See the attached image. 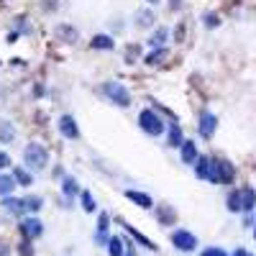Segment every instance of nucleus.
I'll use <instances>...</instances> for the list:
<instances>
[{
  "label": "nucleus",
  "mask_w": 256,
  "mask_h": 256,
  "mask_svg": "<svg viewBox=\"0 0 256 256\" xmlns=\"http://www.w3.org/2000/svg\"><path fill=\"white\" fill-rule=\"evenodd\" d=\"M100 95H103L105 100H110L113 105H118V108H128L131 105V93H128V87L120 85V82H113V80L103 82L100 85Z\"/></svg>",
  "instance_id": "obj_1"
},
{
  "label": "nucleus",
  "mask_w": 256,
  "mask_h": 256,
  "mask_svg": "<svg viewBox=\"0 0 256 256\" xmlns=\"http://www.w3.org/2000/svg\"><path fill=\"white\" fill-rule=\"evenodd\" d=\"M23 162L31 166L33 172L47 169V166H49V151H47V146H41L39 141L26 143V149H23Z\"/></svg>",
  "instance_id": "obj_2"
},
{
  "label": "nucleus",
  "mask_w": 256,
  "mask_h": 256,
  "mask_svg": "<svg viewBox=\"0 0 256 256\" xmlns=\"http://www.w3.org/2000/svg\"><path fill=\"white\" fill-rule=\"evenodd\" d=\"M236 172H233V164L226 162V159H210V182L215 185H231Z\"/></svg>",
  "instance_id": "obj_3"
},
{
  "label": "nucleus",
  "mask_w": 256,
  "mask_h": 256,
  "mask_svg": "<svg viewBox=\"0 0 256 256\" xmlns=\"http://www.w3.org/2000/svg\"><path fill=\"white\" fill-rule=\"evenodd\" d=\"M139 126L143 128V133H149V136H162L164 133V120L149 108H143L139 113Z\"/></svg>",
  "instance_id": "obj_4"
},
{
  "label": "nucleus",
  "mask_w": 256,
  "mask_h": 256,
  "mask_svg": "<svg viewBox=\"0 0 256 256\" xmlns=\"http://www.w3.org/2000/svg\"><path fill=\"white\" fill-rule=\"evenodd\" d=\"M21 233H23V241H39L44 236V223L36 215H26L21 218Z\"/></svg>",
  "instance_id": "obj_5"
},
{
  "label": "nucleus",
  "mask_w": 256,
  "mask_h": 256,
  "mask_svg": "<svg viewBox=\"0 0 256 256\" xmlns=\"http://www.w3.org/2000/svg\"><path fill=\"white\" fill-rule=\"evenodd\" d=\"M169 238H172V243H174V249H180V251H195V249H197V238H195V233L185 231V228L174 231Z\"/></svg>",
  "instance_id": "obj_6"
},
{
  "label": "nucleus",
  "mask_w": 256,
  "mask_h": 256,
  "mask_svg": "<svg viewBox=\"0 0 256 256\" xmlns=\"http://www.w3.org/2000/svg\"><path fill=\"white\" fill-rule=\"evenodd\" d=\"M57 126H59V133H62L64 139H70V141H77V139H80V126H77L74 116L62 113L59 120H57Z\"/></svg>",
  "instance_id": "obj_7"
},
{
  "label": "nucleus",
  "mask_w": 256,
  "mask_h": 256,
  "mask_svg": "<svg viewBox=\"0 0 256 256\" xmlns=\"http://www.w3.org/2000/svg\"><path fill=\"white\" fill-rule=\"evenodd\" d=\"M0 205H3L10 215H16V218H21V215H28V208H26V197H13V195H8V197H3L0 200Z\"/></svg>",
  "instance_id": "obj_8"
},
{
  "label": "nucleus",
  "mask_w": 256,
  "mask_h": 256,
  "mask_svg": "<svg viewBox=\"0 0 256 256\" xmlns=\"http://www.w3.org/2000/svg\"><path fill=\"white\" fill-rule=\"evenodd\" d=\"M215 128H218V118H215V113H210V110H205V113L200 116V123H197L200 136H203V139H210V136L215 133Z\"/></svg>",
  "instance_id": "obj_9"
},
{
  "label": "nucleus",
  "mask_w": 256,
  "mask_h": 256,
  "mask_svg": "<svg viewBox=\"0 0 256 256\" xmlns=\"http://www.w3.org/2000/svg\"><path fill=\"white\" fill-rule=\"evenodd\" d=\"M197 146H195V141H190V139H185V143L180 146V159L185 162V164H195L197 162Z\"/></svg>",
  "instance_id": "obj_10"
},
{
  "label": "nucleus",
  "mask_w": 256,
  "mask_h": 256,
  "mask_svg": "<svg viewBox=\"0 0 256 256\" xmlns=\"http://www.w3.org/2000/svg\"><path fill=\"white\" fill-rule=\"evenodd\" d=\"M113 47H116V41L110 39L108 33H97V36H93V41H90L93 51H113Z\"/></svg>",
  "instance_id": "obj_11"
},
{
  "label": "nucleus",
  "mask_w": 256,
  "mask_h": 256,
  "mask_svg": "<svg viewBox=\"0 0 256 256\" xmlns=\"http://www.w3.org/2000/svg\"><path fill=\"white\" fill-rule=\"evenodd\" d=\"M131 203H136L139 208H143V210H149L151 205H154V200H151V195H146V192H141V190H126L123 192Z\"/></svg>",
  "instance_id": "obj_12"
},
{
  "label": "nucleus",
  "mask_w": 256,
  "mask_h": 256,
  "mask_svg": "<svg viewBox=\"0 0 256 256\" xmlns=\"http://www.w3.org/2000/svg\"><path fill=\"white\" fill-rule=\"evenodd\" d=\"M10 141H16V126L10 120L0 118V143H10Z\"/></svg>",
  "instance_id": "obj_13"
},
{
  "label": "nucleus",
  "mask_w": 256,
  "mask_h": 256,
  "mask_svg": "<svg viewBox=\"0 0 256 256\" xmlns=\"http://www.w3.org/2000/svg\"><path fill=\"white\" fill-rule=\"evenodd\" d=\"M166 143H169V146H182L185 143V133L177 123H172L169 128H166Z\"/></svg>",
  "instance_id": "obj_14"
},
{
  "label": "nucleus",
  "mask_w": 256,
  "mask_h": 256,
  "mask_svg": "<svg viewBox=\"0 0 256 256\" xmlns=\"http://www.w3.org/2000/svg\"><path fill=\"white\" fill-rule=\"evenodd\" d=\"M62 195L67 197V200H72V197H77L80 195V187H77V182H74V177H62Z\"/></svg>",
  "instance_id": "obj_15"
},
{
  "label": "nucleus",
  "mask_w": 256,
  "mask_h": 256,
  "mask_svg": "<svg viewBox=\"0 0 256 256\" xmlns=\"http://www.w3.org/2000/svg\"><path fill=\"white\" fill-rule=\"evenodd\" d=\"M57 36H59L62 41H67V44H74L77 39H80V33H77V28H74V26L62 23V26H57Z\"/></svg>",
  "instance_id": "obj_16"
},
{
  "label": "nucleus",
  "mask_w": 256,
  "mask_h": 256,
  "mask_svg": "<svg viewBox=\"0 0 256 256\" xmlns=\"http://www.w3.org/2000/svg\"><path fill=\"white\" fill-rule=\"evenodd\" d=\"M256 205V192H254V187H243L241 190V208H243V213H251Z\"/></svg>",
  "instance_id": "obj_17"
},
{
  "label": "nucleus",
  "mask_w": 256,
  "mask_h": 256,
  "mask_svg": "<svg viewBox=\"0 0 256 256\" xmlns=\"http://www.w3.org/2000/svg\"><path fill=\"white\" fill-rule=\"evenodd\" d=\"M195 177L197 180H208L210 177V159L205 157V154H200L197 162H195Z\"/></svg>",
  "instance_id": "obj_18"
},
{
  "label": "nucleus",
  "mask_w": 256,
  "mask_h": 256,
  "mask_svg": "<svg viewBox=\"0 0 256 256\" xmlns=\"http://www.w3.org/2000/svg\"><path fill=\"white\" fill-rule=\"evenodd\" d=\"M123 246H126V241L120 236H110L108 238V254L110 256H123Z\"/></svg>",
  "instance_id": "obj_19"
},
{
  "label": "nucleus",
  "mask_w": 256,
  "mask_h": 256,
  "mask_svg": "<svg viewBox=\"0 0 256 256\" xmlns=\"http://www.w3.org/2000/svg\"><path fill=\"white\" fill-rule=\"evenodd\" d=\"M13 190H16V180H13V177L0 174V197H8Z\"/></svg>",
  "instance_id": "obj_20"
},
{
  "label": "nucleus",
  "mask_w": 256,
  "mask_h": 256,
  "mask_svg": "<svg viewBox=\"0 0 256 256\" xmlns=\"http://www.w3.org/2000/svg\"><path fill=\"white\" fill-rule=\"evenodd\" d=\"M13 174H16V177H13L16 185H23V187H31V185H33V177H31L28 169H21V166H16Z\"/></svg>",
  "instance_id": "obj_21"
},
{
  "label": "nucleus",
  "mask_w": 256,
  "mask_h": 256,
  "mask_svg": "<svg viewBox=\"0 0 256 256\" xmlns=\"http://www.w3.org/2000/svg\"><path fill=\"white\" fill-rule=\"evenodd\" d=\"M166 39H169V31H166V28H157V33H151L149 44H151L154 49H157V47H164V44H166Z\"/></svg>",
  "instance_id": "obj_22"
},
{
  "label": "nucleus",
  "mask_w": 256,
  "mask_h": 256,
  "mask_svg": "<svg viewBox=\"0 0 256 256\" xmlns=\"http://www.w3.org/2000/svg\"><path fill=\"white\" fill-rule=\"evenodd\" d=\"M151 23H154V10H151V8H143L141 13H136V26H143V28H146V26H151Z\"/></svg>",
  "instance_id": "obj_23"
},
{
  "label": "nucleus",
  "mask_w": 256,
  "mask_h": 256,
  "mask_svg": "<svg viewBox=\"0 0 256 256\" xmlns=\"http://www.w3.org/2000/svg\"><path fill=\"white\" fill-rule=\"evenodd\" d=\"M26 208H28V215H33V213H39V210L44 208V200L36 197V195H26Z\"/></svg>",
  "instance_id": "obj_24"
},
{
  "label": "nucleus",
  "mask_w": 256,
  "mask_h": 256,
  "mask_svg": "<svg viewBox=\"0 0 256 256\" xmlns=\"http://www.w3.org/2000/svg\"><path fill=\"white\" fill-rule=\"evenodd\" d=\"M164 57H166V47H157V49H154L143 62H146V64H157V62H162Z\"/></svg>",
  "instance_id": "obj_25"
},
{
  "label": "nucleus",
  "mask_w": 256,
  "mask_h": 256,
  "mask_svg": "<svg viewBox=\"0 0 256 256\" xmlns=\"http://www.w3.org/2000/svg\"><path fill=\"white\" fill-rule=\"evenodd\" d=\"M80 200H82L85 213H95V200H93V195H90V192H87V190H82V192H80Z\"/></svg>",
  "instance_id": "obj_26"
},
{
  "label": "nucleus",
  "mask_w": 256,
  "mask_h": 256,
  "mask_svg": "<svg viewBox=\"0 0 256 256\" xmlns=\"http://www.w3.org/2000/svg\"><path fill=\"white\" fill-rule=\"evenodd\" d=\"M228 208L233 210V213H243V208H241V192H231L228 195Z\"/></svg>",
  "instance_id": "obj_27"
},
{
  "label": "nucleus",
  "mask_w": 256,
  "mask_h": 256,
  "mask_svg": "<svg viewBox=\"0 0 256 256\" xmlns=\"http://www.w3.org/2000/svg\"><path fill=\"white\" fill-rule=\"evenodd\" d=\"M174 218H177V215H174L172 208H162V210H159V223H174Z\"/></svg>",
  "instance_id": "obj_28"
},
{
  "label": "nucleus",
  "mask_w": 256,
  "mask_h": 256,
  "mask_svg": "<svg viewBox=\"0 0 256 256\" xmlns=\"http://www.w3.org/2000/svg\"><path fill=\"white\" fill-rule=\"evenodd\" d=\"M108 228H110V215L103 213L97 218V233H108Z\"/></svg>",
  "instance_id": "obj_29"
},
{
  "label": "nucleus",
  "mask_w": 256,
  "mask_h": 256,
  "mask_svg": "<svg viewBox=\"0 0 256 256\" xmlns=\"http://www.w3.org/2000/svg\"><path fill=\"white\" fill-rule=\"evenodd\" d=\"M200 256H228V254L223 249H218V246H208V249L200 251Z\"/></svg>",
  "instance_id": "obj_30"
},
{
  "label": "nucleus",
  "mask_w": 256,
  "mask_h": 256,
  "mask_svg": "<svg viewBox=\"0 0 256 256\" xmlns=\"http://www.w3.org/2000/svg\"><path fill=\"white\" fill-rule=\"evenodd\" d=\"M5 166H10V157H8L5 151H0V172H3Z\"/></svg>",
  "instance_id": "obj_31"
},
{
  "label": "nucleus",
  "mask_w": 256,
  "mask_h": 256,
  "mask_svg": "<svg viewBox=\"0 0 256 256\" xmlns=\"http://www.w3.org/2000/svg\"><path fill=\"white\" fill-rule=\"evenodd\" d=\"M203 23L210 26V28H215V26H218V18H215V16H203Z\"/></svg>",
  "instance_id": "obj_32"
},
{
  "label": "nucleus",
  "mask_w": 256,
  "mask_h": 256,
  "mask_svg": "<svg viewBox=\"0 0 256 256\" xmlns=\"http://www.w3.org/2000/svg\"><path fill=\"white\" fill-rule=\"evenodd\" d=\"M21 256H33V246H31V241L23 243V249H21Z\"/></svg>",
  "instance_id": "obj_33"
},
{
  "label": "nucleus",
  "mask_w": 256,
  "mask_h": 256,
  "mask_svg": "<svg viewBox=\"0 0 256 256\" xmlns=\"http://www.w3.org/2000/svg\"><path fill=\"white\" fill-rule=\"evenodd\" d=\"M231 256H254L251 251H246V249H238V251H233Z\"/></svg>",
  "instance_id": "obj_34"
},
{
  "label": "nucleus",
  "mask_w": 256,
  "mask_h": 256,
  "mask_svg": "<svg viewBox=\"0 0 256 256\" xmlns=\"http://www.w3.org/2000/svg\"><path fill=\"white\" fill-rule=\"evenodd\" d=\"M0 256H10V249H8V243H0Z\"/></svg>",
  "instance_id": "obj_35"
},
{
  "label": "nucleus",
  "mask_w": 256,
  "mask_h": 256,
  "mask_svg": "<svg viewBox=\"0 0 256 256\" xmlns=\"http://www.w3.org/2000/svg\"><path fill=\"white\" fill-rule=\"evenodd\" d=\"M243 226H254V218H251V213H246V215H243Z\"/></svg>",
  "instance_id": "obj_36"
},
{
  "label": "nucleus",
  "mask_w": 256,
  "mask_h": 256,
  "mask_svg": "<svg viewBox=\"0 0 256 256\" xmlns=\"http://www.w3.org/2000/svg\"><path fill=\"white\" fill-rule=\"evenodd\" d=\"M126 256H136V251H133V246H128V249H126Z\"/></svg>",
  "instance_id": "obj_37"
},
{
  "label": "nucleus",
  "mask_w": 256,
  "mask_h": 256,
  "mask_svg": "<svg viewBox=\"0 0 256 256\" xmlns=\"http://www.w3.org/2000/svg\"><path fill=\"white\" fill-rule=\"evenodd\" d=\"M254 236H256V223H254Z\"/></svg>",
  "instance_id": "obj_38"
},
{
  "label": "nucleus",
  "mask_w": 256,
  "mask_h": 256,
  "mask_svg": "<svg viewBox=\"0 0 256 256\" xmlns=\"http://www.w3.org/2000/svg\"><path fill=\"white\" fill-rule=\"evenodd\" d=\"M0 97H3V87H0Z\"/></svg>",
  "instance_id": "obj_39"
},
{
  "label": "nucleus",
  "mask_w": 256,
  "mask_h": 256,
  "mask_svg": "<svg viewBox=\"0 0 256 256\" xmlns=\"http://www.w3.org/2000/svg\"><path fill=\"white\" fill-rule=\"evenodd\" d=\"M151 3H159V0H151Z\"/></svg>",
  "instance_id": "obj_40"
}]
</instances>
